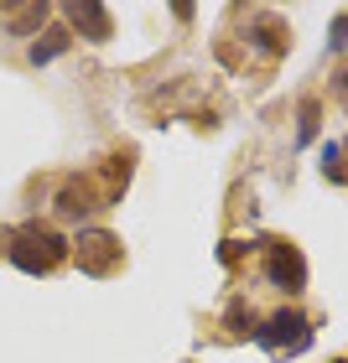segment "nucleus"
<instances>
[{
  "instance_id": "obj_1",
  "label": "nucleus",
  "mask_w": 348,
  "mask_h": 363,
  "mask_svg": "<svg viewBox=\"0 0 348 363\" xmlns=\"http://www.w3.org/2000/svg\"><path fill=\"white\" fill-rule=\"evenodd\" d=\"M62 259H68V239H62L58 228H47V223L16 228V239H11V265H16V270L47 275L53 265H62Z\"/></svg>"
},
{
  "instance_id": "obj_2",
  "label": "nucleus",
  "mask_w": 348,
  "mask_h": 363,
  "mask_svg": "<svg viewBox=\"0 0 348 363\" xmlns=\"http://www.w3.org/2000/svg\"><path fill=\"white\" fill-rule=\"evenodd\" d=\"M255 342L265 353L286 358V353H307L312 348V322L296 306H281L276 317H265V327H255Z\"/></svg>"
},
{
  "instance_id": "obj_3",
  "label": "nucleus",
  "mask_w": 348,
  "mask_h": 363,
  "mask_svg": "<svg viewBox=\"0 0 348 363\" xmlns=\"http://www.w3.org/2000/svg\"><path fill=\"white\" fill-rule=\"evenodd\" d=\"M265 275H271V286L286 291V296L307 291V259H302V250L286 244V239H265Z\"/></svg>"
},
{
  "instance_id": "obj_4",
  "label": "nucleus",
  "mask_w": 348,
  "mask_h": 363,
  "mask_svg": "<svg viewBox=\"0 0 348 363\" xmlns=\"http://www.w3.org/2000/svg\"><path fill=\"white\" fill-rule=\"evenodd\" d=\"M114 265H120V239H114L109 228H84V234H78V270L99 280Z\"/></svg>"
},
{
  "instance_id": "obj_5",
  "label": "nucleus",
  "mask_w": 348,
  "mask_h": 363,
  "mask_svg": "<svg viewBox=\"0 0 348 363\" xmlns=\"http://www.w3.org/2000/svg\"><path fill=\"white\" fill-rule=\"evenodd\" d=\"M68 21H73V31H78L84 42H109V37H114L109 11L99 6V0H73V6H68Z\"/></svg>"
},
{
  "instance_id": "obj_6",
  "label": "nucleus",
  "mask_w": 348,
  "mask_h": 363,
  "mask_svg": "<svg viewBox=\"0 0 348 363\" xmlns=\"http://www.w3.org/2000/svg\"><path fill=\"white\" fill-rule=\"evenodd\" d=\"M244 37H250V47H255L260 57H281V52L291 47V31L281 26V21H271V16H260V21L244 31Z\"/></svg>"
},
{
  "instance_id": "obj_7",
  "label": "nucleus",
  "mask_w": 348,
  "mask_h": 363,
  "mask_svg": "<svg viewBox=\"0 0 348 363\" xmlns=\"http://www.w3.org/2000/svg\"><path fill=\"white\" fill-rule=\"evenodd\" d=\"M94 208H104V203L94 197L89 182H68V187L58 192V218H89Z\"/></svg>"
},
{
  "instance_id": "obj_8",
  "label": "nucleus",
  "mask_w": 348,
  "mask_h": 363,
  "mask_svg": "<svg viewBox=\"0 0 348 363\" xmlns=\"http://www.w3.org/2000/svg\"><path fill=\"white\" fill-rule=\"evenodd\" d=\"M47 16H53V6H21V11H11V37H31Z\"/></svg>"
},
{
  "instance_id": "obj_9",
  "label": "nucleus",
  "mask_w": 348,
  "mask_h": 363,
  "mask_svg": "<svg viewBox=\"0 0 348 363\" xmlns=\"http://www.w3.org/2000/svg\"><path fill=\"white\" fill-rule=\"evenodd\" d=\"M62 52H68V37H62V31H47V42H31V47H26L31 68H42V62H53V57H62Z\"/></svg>"
},
{
  "instance_id": "obj_10",
  "label": "nucleus",
  "mask_w": 348,
  "mask_h": 363,
  "mask_svg": "<svg viewBox=\"0 0 348 363\" xmlns=\"http://www.w3.org/2000/svg\"><path fill=\"white\" fill-rule=\"evenodd\" d=\"M317 120H322V104L317 99H302V109H296V140H317Z\"/></svg>"
},
{
  "instance_id": "obj_11",
  "label": "nucleus",
  "mask_w": 348,
  "mask_h": 363,
  "mask_svg": "<svg viewBox=\"0 0 348 363\" xmlns=\"http://www.w3.org/2000/svg\"><path fill=\"white\" fill-rule=\"evenodd\" d=\"M224 322H229V333H250L255 337V311H250V301H229V311H224Z\"/></svg>"
},
{
  "instance_id": "obj_12",
  "label": "nucleus",
  "mask_w": 348,
  "mask_h": 363,
  "mask_svg": "<svg viewBox=\"0 0 348 363\" xmlns=\"http://www.w3.org/2000/svg\"><path fill=\"white\" fill-rule=\"evenodd\" d=\"M348 47V16H338L333 21V37H327V52H343Z\"/></svg>"
},
{
  "instance_id": "obj_13",
  "label": "nucleus",
  "mask_w": 348,
  "mask_h": 363,
  "mask_svg": "<svg viewBox=\"0 0 348 363\" xmlns=\"http://www.w3.org/2000/svg\"><path fill=\"white\" fill-rule=\"evenodd\" d=\"M239 250H250V244H239V239H224V250H219V259H224V265H234V259H239Z\"/></svg>"
},
{
  "instance_id": "obj_14",
  "label": "nucleus",
  "mask_w": 348,
  "mask_h": 363,
  "mask_svg": "<svg viewBox=\"0 0 348 363\" xmlns=\"http://www.w3.org/2000/svg\"><path fill=\"white\" fill-rule=\"evenodd\" d=\"M338 89H343V94H348V68H343V73H338Z\"/></svg>"
},
{
  "instance_id": "obj_15",
  "label": "nucleus",
  "mask_w": 348,
  "mask_h": 363,
  "mask_svg": "<svg viewBox=\"0 0 348 363\" xmlns=\"http://www.w3.org/2000/svg\"><path fill=\"white\" fill-rule=\"evenodd\" d=\"M333 363H348V358H333Z\"/></svg>"
}]
</instances>
